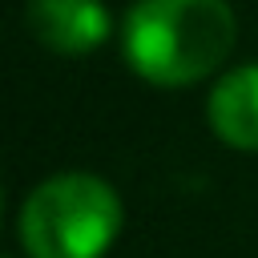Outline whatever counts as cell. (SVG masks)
Here are the masks:
<instances>
[{
    "label": "cell",
    "mask_w": 258,
    "mask_h": 258,
    "mask_svg": "<svg viewBox=\"0 0 258 258\" xmlns=\"http://www.w3.org/2000/svg\"><path fill=\"white\" fill-rule=\"evenodd\" d=\"M206 117L222 145L258 153V64H242L226 73L210 89Z\"/></svg>",
    "instance_id": "4"
},
{
    "label": "cell",
    "mask_w": 258,
    "mask_h": 258,
    "mask_svg": "<svg viewBox=\"0 0 258 258\" xmlns=\"http://www.w3.org/2000/svg\"><path fill=\"white\" fill-rule=\"evenodd\" d=\"M32 36L60 56H85L109 36V8L101 0H28Z\"/></svg>",
    "instance_id": "3"
},
{
    "label": "cell",
    "mask_w": 258,
    "mask_h": 258,
    "mask_svg": "<svg viewBox=\"0 0 258 258\" xmlns=\"http://www.w3.org/2000/svg\"><path fill=\"white\" fill-rule=\"evenodd\" d=\"M238 36L226 0H137L121 44L133 73L161 89H185L222 69Z\"/></svg>",
    "instance_id": "1"
},
{
    "label": "cell",
    "mask_w": 258,
    "mask_h": 258,
    "mask_svg": "<svg viewBox=\"0 0 258 258\" xmlns=\"http://www.w3.org/2000/svg\"><path fill=\"white\" fill-rule=\"evenodd\" d=\"M117 189L97 173H56L20 206V242L28 258H101L121 234Z\"/></svg>",
    "instance_id": "2"
}]
</instances>
